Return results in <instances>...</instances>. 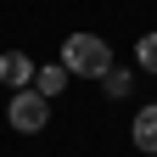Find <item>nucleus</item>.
Instances as JSON below:
<instances>
[{"label": "nucleus", "instance_id": "1", "mask_svg": "<svg viewBox=\"0 0 157 157\" xmlns=\"http://www.w3.org/2000/svg\"><path fill=\"white\" fill-rule=\"evenodd\" d=\"M62 67L73 78H107L112 73V45L101 34H67L62 39Z\"/></svg>", "mask_w": 157, "mask_h": 157}, {"label": "nucleus", "instance_id": "7", "mask_svg": "<svg viewBox=\"0 0 157 157\" xmlns=\"http://www.w3.org/2000/svg\"><path fill=\"white\" fill-rule=\"evenodd\" d=\"M135 67L157 73V28H151V34H140V45H135Z\"/></svg>", "mask_w": 157, "mask_h": 157}, {"label": "nucleus", "instance_id": "6", "mask_svg": "<svg viewBox=\"0 0 157 157\" xmlns=\"http://www.w3.org/2000/svg\"><path fill=\"white\" fill-rule=\"evenodd\" d=\"M101 90H107V95H112V101H124V95H129V90H135V73H129V67H118V62H112V73H107V78H101Z\"/></svg>", "mask_w": 157, "mask_h": 157}, {"label": "nucleus", "instance_id": "4", "mask_svg": "<svg viewBox=\"0 0 157 157\" xmlns=\"http://www.w3.org/2000/svg\"><path fill=\"white\" fill-rule=\"evenodd\" d=\"M129 135H135V146H140V151H151V157H157V101L135 112V129H129Z\"/></svg>", "mask_w": 157, "mask_h": 157}, {"label": "nucleus", "instance_id": "3", "mask_svg": "<svg viewBox=\"0 0 157 157\" xmlns=\"http://www.w3.org/2000/svg\"><path fill=\"white\" fill-rule=\"evenodd\" d=\"M0 84H11V90H34V62L23 51H6L0 56Z\"/></svg>", "mask_w": 157, "mask_h": 157}, {"label": "nucleus", "instance_id": "5", "mask_svg": "<svg viewBox=\"0 0 157 157\" xmlns=\"http://www.w3.org/2000/svg\"><path fill=\"white\" fill-rule=\"evenodd\" d=\"M67 78H73V73H67L62 62H51V67H34V90L51 101V95H62V90H67Z\"/></svg>", "mask_w": 157, "mask_h": 157}, {"label": "nucleus", "instance_id": "2", "mask_svg": "<svg viewBox=\"0 0 157 157\" xmlns=\"http://www.w3.org/2000/svg\"><path fill=\"white\" fill-rule=\"evenodd\" d=\"M6 124H11L17 135H39V129L51 124V101H45L39 90H17L11 107H6Z\"/></svg>", "mask_w": 157, "mask_h": 157}]
</instances>
